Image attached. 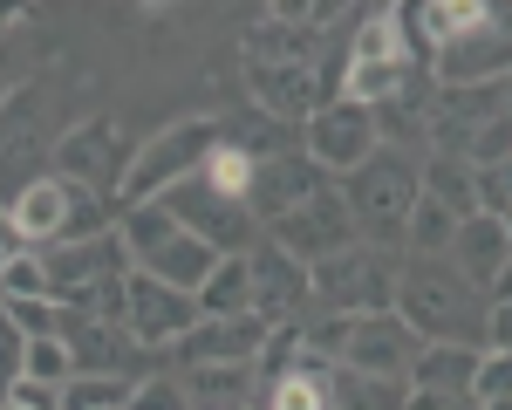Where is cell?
<instances>
[{"label": "cell", "instance_id": "1", "mask_svg": "<svg viewBox=\"0 0 512 410\" xmlns=\"http://www.w3.org/2000/svg\"><path fill=\"white\" fill-rule=\"evenodd\" d=\"M396 315L410 322L417 342H472V349H485V294L451 260L410 253L403 274H396Z\"/></svg>", "mask_w": 512, "mask_h": 410}, {"label": "cell", "instance_id": "2", "mask_svg": "<svg viewBox=\"0 0 512 410\" xmlns=\"http://www.w3.org/2000/svg\"><path fill=\"white\" fill-rule=\"evenodd\" d=\"M417 76V48L403 35V7H369L342 55V96L362 110H396Z\"/></svg>", "mask_w": 512, "mask_h": 410}, {"label": "cell", "instance_id": "3", "mask_svg": "<svg viewBox=\"0 0 512 410\" xmlns=\"http://www.w3.org/2000/svg\"><path fill=\"white\" fill-rule=\"evenodd\" d=\"M335 192H342L355 233H362L369 246H403L410 212H417V199H424V178H417V164L403 158V151H390V144H383V151L362 164V171H349Z\"/></svg>", "mask_w": 512, "mask_h": 410}, {"label": "cell", "instance_id": "4", "mask_svg": "<svg viewBox=\"0 0 512 410\" xmlns=\"http://www.w3.org/2000/svg\"><path fill=\"white\" fill-rule=\"evenodd\" d=\"M219 137H226V123H219V117L164 123L151 144H137V164H130V178H123V192H117V212L151 205V199H164V192H178V185H192L198 171H205V158L219 151Z\"/></svg>", "mask_w": 512, "mask_h": 410}, {"label": "cell", "instance_id": "5", "mask_svg": "<svg viewBox=\"0 0 512 410\" xmlns=\"http://www.w3.org/2000/svg\"><path fill=\"white\" fill-rule=\"evenodd\" d=\"M396 267L383 246H349V253H335V260H321L315 267V315H383L396 308Z\"/></svg>", "mask_w": 512, "mask_h": 410}, {"label": "cell", "instance_id": "6", "mask_svg": "<svg viewBox=\"0 0 512 410\" xmlns=\"http://www.w3.org/2000/svg\"><path fill=\"white\" fill-rule=\"evenodd\" d=\"M130 164H137V144H130V130H123V123H110V117H89V123H76V130L55 144L48 171L117 205L123 178H130Z\"/></svg>", "mask_w": 512, "mask_h": 410}, {"label": "cell", "instance_id": "7", "mask_svg": "<svg viewBox=\"0 0 512 410\" xmlns=\"http://www.w3.org/2000/svg\"><path fill=\"white\" fill-rule=\"evenodd\" d=\"M301 151L328 171V178H349L362 164L383 151V117L376 110H362L349 96H335V103H321L315 117L301 123Z\"/></svg>", "mask_w": 512, "mask_h": 410}, {"label": "cell", "instance_id": "8", "mask_svg": "<svg viewBox=\"0 0 512 410\" xmlns=\"http://www.w3.org/2000/svg\"><path fill=\"white\" fill-rule=\"evenodd\" d=\"M267 240H274L280 253H294V260L315 274L321 260H335V253L362 246V233H355V219H349V205H342V192L328 185V192H315L308 205H294L287 219H274V226H267Z\"/></svg>", "mask_w": 512, "mask_h": 410}, {"label": "cell", "instance_id": "9", "mask_svg": "<svg viewBox=\"0 0 512 410\" xmlns=\"http://www.w3.org/2000/svg\"><path fill=\"white\" fill-rule=\"evenodd\" d=\"M164 205H171V219H178L192 240H205L212 253H253L260 219L246 212V199H226V192H212L205 178H192V185L164 192Z\"/></svg>", "mask_w": 512, "mask_h": 410}, {"label": "cell", "instance_id": "10", "mask_svg": "<svg viewBox=\"0 0 512 410\" xmlns=\"http://www.w3.org/2000/svg\"><path fill=\"white\" fill-rule=\"evenodd\" d=\"M417 335L410 322L383 308V315H349V342H342V356L335 369H355V376H383V383H410V363H417Z\"/></svg>", "mask_w": 512, "mask_h": 410}, {"label": "cell", "instance_id": "11", "mask_svg": "<svg viewBox=\"0 0 512 410\" xmlns=\"http://www.w3.org/2000/svg\"><path fill=\"white\" fill-rule=\"evenodd\" d=\"M123 328H130L137 349H178L198 328V294H178V287L151 281L144 267H130V315H123Z\"/></svg>", "mask_w": 512, "mask_h": 410}, {"label": "cell", "instance_id": "12", "mask_svg": "<svg viewBox=\"0 0 512 410\" xmlns=\"http://www.w3.org/2000/svg\"><path fill=\"white\" fill-rule=\"evenodd\" d=\"M321 178H328V171H321L308 151H267V158H260V171H253L246 212H253L260 226H274V219H287L294 205H308L315 192H328Z\"/></svg>", "mask_w": 512, "mask_h": 410}, {"label": "cell", "instance_id": "13", "mask_svg": "<svg viewBox=\"0 0 512 410\" xmlns=\"http://www.w3.org/2000/svg\"><path fill=\"white\" fill-rule=\"evenodd\" d=\"M246 267H253V315H267L274 328L294 322V315L315 301V274H308L294 253H280L274 240H253Z\"/></svg>", "mask_w": 512, "mask_h": 410}, {"label": "cell", "instance_id": "14", "mask_svg": "<svg viewBox=\"0 0 512 410\" xmlns=\"http://www.w3.org/2000/svg\"><path fill=\"white\" fill-rule=\"evenodd\" d=\"M267 335H274L267 315H226V322H198L192 335L178 342V356L192 369H246V363H260Z\"/></svg>", "mask_w": 512, "mask_h": 410}, {"label": "cell", "instance_id": "15", "mask_svg": "<svg viewBox=\"0 0 512 410\" xmlns=\"http://www.w3.org/2000/svg\"><path fill=\"white\" fill-rule=\"evenodd\" d=\"M444 89H492V82L512 76V41L492 28V21H478L472 35H458L451 48H437L431 55Z\"/></svg>", "mask_w": 512, "mask_h": 410}, {"label": "cell", "instance_id": "16", "mask_svg": "<svg viewBox=\"0 0 512 410\" xmlns=\"http://www.w3.org/2000/svg\"><path fill=\"white\" fill-rule=\"evenodd\" d=\"M444 260H451L478 294H492V281L506 274V260H512V219H499V212H472V219H458V240H451Z\"/></svg>", "mask_w": 512, "mask_h": 410}, {"label": "cell", "instance_id": "17", "mask_svg": "<svg viewBox=\"0 0 512 410\" xmlns=\"http://www.w3.org/2000/svg\"><path fill=\"white\" fill-rule=\"evenodd\" d=\"M246 89H253V103L280 123H308L321 110V69L308 62H246Z\"/></svg>", "mask_w": 512, "mask_h": 410}, {"label": "cell", "instance_id": "18", "mask_svg": "<svg viewBox=\"0 0 512 410\" xmlns=\"http://www.w3.org/2000/svg\"><path fill=\"white\" fill-rule=\"evenodd\" d=\"M478 356H485V349H472V342H424V349H417V363H410V390H417V397L472 404Z\"/></svg>", "mask_w": 512, "mask_h": 410}, {"label": "cell", "instance_id": "19", "mask_svg": "<svg viewBox=\"0 0 512 410\" xmlns=\"http://www.w3.org/2000/svg\"><path fill=\"white\" fill-rule=\"evenodd\" d=\"M246 62H308L315 69V55H321V28H301V21H280V14H260L253 28H246Z\"/></svg>", "mask_w": 512, "mask_h": 410}, {"label": "cell", "instance_id": "20", "mask_svg": "<svg viewBox=\"0 0 512 410\" xmlns=\"http://www.w3.org/2000/svg\"><path fill=\"white\" fill-rule=\"evenodd\" d=\"M226 253H212L205 240H192V233H178V240H164L151 260H144V274L164 287H178V294H198V287L212 281V267H219Z\"/></svg>", "mask_w": 512, "mask_h": 410}, {"label": "cell", "instance_id": "21", "mask_svg": "<svg viewBox=\"0 0 512 410\" xmlns=\"http://www.w3.org/2000/svg\"><path fill=\"white\" fill-rule=\"evenodd\" d=\"M328 383H335V363L315 356V349H301V363L287 369L280 383H267L260 410H328Z\"/></svg>", "mask_w": 512, "mask_h": 410}, {"label": "cell", "instance_id": "22", "mask_svg": "<svg viewBox=\"0 0 512 410\" xmlns=\"http://www.w3.org/2000/svg\"><path fill=\"white\" fill-rule=\"evenodd\" d=\"M226 315H253V267H246V253H226L212 267V281L198 287V322H226Z\"/></svg>", "mask_w": 512, "mask_h": 410}, {"label": "cell", "instance_id": "23", "mask_svg": "<svg viewBox=\"0 0 512 410\" xmlns=\"http://www.w3.org/2000/svg\"><path fill=\"white\" fill-rule=\"evenodd\" d=\"M35 130H41V89H21L7 110H0V171H35Z\"/></svg>", "mask_w": 512, "mask_h": 410}, {"label": "cell", "instance_id": "24", "mask_svg": "<svg viewBox=\"0 0 512 410\" xmlns=\"http://www.w3.org/2000/svg\"><path fill=\"white\" fill-rule=\"evenodd\" d=\"M424 199H437L451 219H472L478 212V171L465 158H444V151H437V158L424 164Z\"/></svg>", "mask_w": 512, "mask_h": 410}, {"label": "cell", "instance_id": "25", "mask_svg": "<svg viewBox=\"0 0 512 410\" xmlns=\"http://www.w3.org/2000/svg\"><path fill=\"white\" fill-rule=\"evenodd\" d=\"M260 158H267V151H253L246 137H233V130H226V137H219V151L205 158V171H198V178H205L212 192H226V199H246V192H253Z\"/></svg>", "mask_w": 512, "mask_h": 410}, {"label": "cell", "instance_id": "26", "mask_svg": "<svg viewBox=\"0 0 512 410\" xmlns=\"http://www.w3.org/2000/svg\"><path fill=\"white\" fill-rule=\"evenodd\" d=\"M403 404H410V383L355 376V369H335V383H328V410H403Z\"/></svg>", "mask_w": 512, "mask_h": 410}, {"label": "cell", "instance_id": "27", "mask_svg": "<svg viewBox=\"0 0 512 410\" xmlns=\"http://www.w3.org/2000/svg\"><path fill=\"white\" fill-rule=\"evenodd\" d=\"M451 240H458V219H451L437 199H417L403 246H410V253H424V260H444V253H451Z\"/></svg>", "mask_w": 512, "mask_h": 410}, {"label": "cell", "instance_id": "28", "mask_svg": "<svg viewBox=\"0 0 512 410\" xmlns=\"http://www.w3.org/2000/svg\"><path fill=\"white\" fill-rule=\"evenodd\" d=\"M137 390V376H69L62 383V410H123Z\"/></svg>", "mask_w": 512, "mask_h": 410}, {"label": "cell", "instance_id": "29", "mask_svg": "<svg viewBox=\"0 0 512 410\" xmlns=\"http://www.w3.org/2000/svg\"><path fill=\"white\" fill-rule=\"evenodd\" d=\"M62 315H69L62 301H0V322L14 328L21 342H55L62 335Z\"/></svg>", "mask_w": 512, "mask_h": 410}, {"label": "cell", "instance_id": "30", "mask_svg": "<svg viewBox=\"0 0 512 410\" xmlns=\"http://www.w3.org/2000/svg\"><path fill=\"white\" fill-rule=\"evenodd\" d=\"M21 376H28V383H48V390H62V383L76 376L69 342H62V335H55V342H21Z\"/></svg>", "mask_w": 512, "mask_h": 410}, {"label": "cell", "instance_id": "31", "mask_svg": "<svg viewBox=\"0 0 512 410\" xmlns=\"http://www.w3.org/2000/svg\"><path fill=\"white\" fill-rule=\"evenodd\" d=\"M0 301H55L48 294V274H41V253H14L7 267H0Z\"/></svg>", "mask_w": 512, "mask_h": 410}, {"label": "cell", "instance_id": "32", "mask_svg": "<svg viewBox=\"0 0 512 410\" xmlns=\"http://www.w3.org/2000/svg\"><path fill=\"white\" fill-rule=\"evenodd\" d=\"M123 410H198V404L185 390V376H137V390H130Z\"/></svg>", "mask_w": 512, "mask_h": 410}, {"label": "cell", "instance_id": "33", "mask_svg": "<svg viewBox=\"0 0 512 410\" xmlns=\"http://www.w3.org/2000/svg\"><path fill=\"white\" fill-rule=\"evenodd\" d=\"M512 397V356H478V376H472V404H506Z\"/></svg>", "mask_w": 512, "mask_h": 410}, {"label": "cell", "instance_id": "34", "mask_svg": "<svg viewBox=\"0 0 512 410\" xmlns=\"http://www.w3.org/2000/svg\"><path fill=\"white\" fill-rule=\"evenodd\" d=\"M478 212H499V219H512V158L478 171Z\"/></svg>", "mask_w": 512, "mask_h": 410}, {"label": "cell", "instance_id": "35", "mask_svg": "<svg viewBox=\"0 0 512 410\" xmlns=\"http://www.w3.org/2000/svg\"><path fill=\"white\" fill-rule=\"evenodd\" d=\"M485 349L492 356H512V301H492L485 308Z\"/></svg>", "mask_w": 512, "mask_h": 410}, {"label": "cell", "instance_id": "36", "mask_svg": "<svg viewBox=\"0 0 512 410\" xmlns=\"http://www.w3.org/2000/svg\"><path fill=\"white\" fill-rule=\"evenodd\" d=\"M21 89H28V82H21V62H14V41L0 35V110H7Z\"/></svg>", "mask_w": 512, "mask_h": 410}, {"label": "cell", "instance_id": "37", "mask_svg": "<svg viewBox=\"0 0 512 410\" xmlns=\"http://www.w3.org/2000/svg\"><path fill=\"white\" fill-rule=\"evenodd\" d=\"M14 253H28V240H21V226H14V212H0V267H7Z\"/></svg>", "mask_w": 512, "mask_h": 410}, {"label": "cell", "instance_id": "38", "mask_svg": "<svg viewBox=\"0 0 512 410\" xmlns=\"http://www.w3.org/2000/svg\"><path fill=\"white\" fill-rule=\"evenodd\" d=\"M485 21H492V28L512 41V0H485Z\"/></svg>", "mask_w": 512, "mask_h": 410}, {"label": "cell", "instance_id": "39", "mask_svg": "<svg viewBox=\"0 0 512 410\" xmlns=\"http://www.w3.org/2000/svg\"><path fill=\"white\" fill-rule=\"evenodd\" d=\"M492 301H512V260H506V274L492 281Z\"/></svg>", "mask_w": 512, "mask_h": 410}]
</instances>
